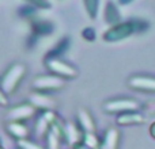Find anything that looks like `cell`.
Returning <instances> with one entry per match:
<instances>
[{
	"label": "cell",
	"instance_id": "cell-1",
	"mask_svg": "<svg viewBox=\"0 0 155 149\" xmlns=\"http://www.w3.org/2000/svg\"><path fill=\"white\" fill-rule=\"evenodd\" d=\"M148 29V22L144 19H129L125 22H120L118 24L109 27L104 33L105 42H120L123 40H127L134 34H139Z\"/></svg>",
	"mask_w": 155,
	"mask_h": 149
},
{
	"label": "cell",
	"instance_id": "cell-2",
	"mask_svg": "<svg viewBox=\"0 0 155 149\" xmlns=\"http://www.w3.org/2000/svg\"><path fill=\"white\" fill-rule=\"evenodd\" d=\"M27 68L23 62H12L0 76V88L8 96L15 94L19 88V84L26 77Z\"/></svg>",
	"mask_w": 155,
	"mask_h": 149
},
{
	"label": "cell",
	"instance_id": "cell-3",
	"mask_svg": "<svg viewBox=\"0 0 155 149\" xmlns=\"http://www.w3.org/2000/svg\"><path fill=\"white\" fill-rule=\"evenodd\" d=\"M44 65H45L48 73L60 77L63 80H74L79 76V69L70 61L61 59V57H44Z\"/></svg>",
	"mask_w": 155,
	"mask_h": 149
},
{
	"label": "cell",
	"instance_id": "cell-4",
	"mask_svg": "<svg viewBox=\"0 0 155 149\" xmlns=\"http://www.w3.org/2000/svg\"><path fill=\"white\" fill-rule=\"evenodd\" d=\"M140 109H142L140 102L134 98H128V96L107 99L102 104V110L106 114H116V115L124 114V113H131V111H140Z\"/></svg>",
	"mask_w": 155,
	"mask_h": 149
},
{
	"label": "cell",
	"instance_id": "cell-5",
	"mask_svg": "<svg viewBox=\"0 0 155 149\" xmlns=\"http://www.w3.org/2000/svg\"><path fill=\"white\" fill-rule=\"evenodd\" d=\"M65 83H67L65 80L60 79V77L54 76L52 73L38 74L31 81V91L51 95V94L59 92V91L64 90Z\"/></svg>",
	"mask_w": 155,
	"mask_h": 149
},
{
	"label": "cell",
	"instance_id": "cell-6",
	"mask_svg": "<svg viewBox=\"0 0 155 149\" xmlns=\"http://www.w3.org/2000/svg\"><path fill=\"white\" fill-rule=\"evenodd\" d=\"M38 115V111L29 100L18 103L15 106H11L7 109L5 119L8 122H27L30 119H34Z\"/></svg>",
	"mask_w": 155,
	"mask_h": 149
},
{
	"label": "cell",
	"instance_id": "cell-7",
	"mask_svg": "<svg viewBox=\"0 0 155 149\" xmlns=\"http://www.w3.org/2000/svg\"><path fill=\"white\" fill-rule=\"evenodd\" d=\"M127 85L139 92L155 94V77L151 74H132L127 80Z\"/></svg>",
	"mask_w": 155,
	"mask_h": 149
},
{
	"label": "cell",
	"instance_id": "cell-8",
	"mask_svg": "<svg viewBox=\"0 0 155 149\" xmlns=\"http://www.w3.org/2000/svg\"><path fill=\"white\" fill-rule=\"evenodd\" d=\"M30 26H31V42H35L40 38L48 37L54 30V26L52 22L40 18V16L33 18L30 21Z\"/></svg>",
	"mask_w": 155,
	"mask_h": 149
},
{
	"label": "cell",
	"instance_id": "cell-9",
	"mask_svg": "<svg viewBox=\"0 0 155 149\" xmlns=\"http://www.w3.org/2000/svg\"><path fill=\"white\" fill-rule=\"evenodd\" d=\"M29 102L37 109L38 113L46 111V110H56V106H57L56 100H54L51 95L35 92V91H31V92H30Z\"/></svg>",
	"mask_w": 155,
	"mask_h": 149
},
{
	"label": "cell",
	"instance_id": "cell-10",
	"mask_svg": "<svg viewBox=\"0 0 155 149\" xmlns=\"http://www.w3.org/2000/svg\"><path fill=\"white\" fill-rule=\"evenodd\" d=\"M75 122L78 123L83 133H97V122L93 114L84 107H79L75 115Z\"/></svg>",
	"mask_w": 155,
	"mask_h": 149
},
{
	"label": "cell",
	"instance_id": "cell-11",
	"mask_svg": "<svg viewBox=\"0 0 155 149\" xmlns=\"http://www.w3.org/2000/svg\"><path fill=\"white\" fill-rule=\"evenodd\" d=\"M4 129L10 137H12L15 141H21L25 138L31 137V130H30L27 122H5Z\"/></svg>",
	"mask_w": 155,
	"mask_h": 149
},
{
	"label": "cell",
	"instance_id": "cell-12",
	"mask_svg": "<svg viewBox=\"0 0 155 149\" xmlns=\"http://www.w3.org/2000/svg\"><path fill=\"white\" fill-rule=\"evenodd\" d=\"M83 138V132L78 126L75 121H65L64 125V142L70 147H74L75 144L80 142Z\"/></svg>",
	"mask_w": 155,
	"mask_h": 149
},
{
	"label": "cell",
	"instance_id": "cell-13",
	"mask_svg": "<svg viewBox=\"0 0 155 149\" xmlns=\"http://www.w3.org/2000/svg\"><path fill=\"white\" fill-rule=\"evenodd\" d=\"M121 134L117 128H107L101 137L99 149H118L120 147Z\"/></svg>",
	"mask_w": 155,
	"mask_h": 149
},
{
	"label": "cell",
	"instance_id": "cell-14",
	"mask_svg": "<svg viewBox=\"0 0 155 149\" xmlns=\"http://www.w3.org/2000/svg\"><path fill=\"white\" fill-rule=\"evenodd\" d=\"M146 122V117L140 111L124 113L116 117V123L118 126H137Z\"/></svg>",
	"mask_w": 155,
	"mask_h": 149
},
{
	"label": "cell",
	"instance_id": "cell-15",
	"mask_svg": "<svg viewBox=\"0 0 155 149\" xmlns=\"http://www.w3.org/2000/svg\"><path fill=\"white\" fill-rule=\"evenodd\" d=\"M49 125L48 122L45 121V118L38 113V115L34 118V122H33V129H31V136L34 137V140L40 141V140H45V137L48 136L49 133Z\"/></svg>",
	"mask_w": 155,
	"mask_h": 149
},
{
	"label": "cell",
	"instance_id": "cell-16",
	"mask_svg": "<svg viewBox=\"0 0 155 149\" xmlns=\"http://www.w3.org/2000/svg\"><path fill=\"white\" fill-rule=\"evenodd\" d=\"M104 18L105 22L107 24H110V27L114 26V24H118L121 21V12L118 10V7L116 5V3L113 2H107L106 5H105V11H104Z\"/></svg>",
	"mask_w": 155,
	"mask_h": 149
},
{
	"label": "cell",
	"instance_id": "cell-17",
	"mask_svg": "<svg viewBox=\"0 0 155 149\" xmlns=\"http://www.w3.org/2000/svg\"><path fill=\"white\" fill-rule=\"evenodd\" d=\"M70 43H71V41H70V38L68 37L61 38V40L54 45V48L52 49L51 52L46 53V56H49V57H61L63 59V54L67 53L68 48H70Z\"/></svg>",
	"mask_w": 155,
	"mask_h": 149
},
{
	"label": "cell",
	"instance_id": "cell-18",
	"mask_svg": "<svg viewBox=\"0 0 155 149\" xmlns=\"http://www.w3.org/2000/svg\"><path fill=\"white\" fill-rule=\"evenodd\" d=\"M82 141L86 147H88L90 149H99V145H101V137H98L97 133H83Z\"/></svg>",
	"mask_w": 155,
	"mask_h": 149
},
{
	"label": "cell",
	"instance_id": "cell-19",
	"mask_svg": "<svg viewBox=\"0 0 155 149\" xmlns=\"http://www.w3.org/2000/svg\"><path fill=\"white\" fill-rule=\"evenodd\" d=\"M16 149H45V147L40 141L30 137V138L16 141Z\"/></svg>",
	"mask_w": 155,
	"mask_h": 149
},
{
	"label": "cell",
	"instance_id": "cell-20",
	"mask_svg": "<svg viewBox=\"0 0 155 149\" xmlns=\"http://www.w3.org/2000/svg\"><path fill=\"white\" fill-rule=\"evenodd\" d=\"M19 16H22L23 19H27V21H31L33 18L38 16V10L31 3H29V4H25L23 7L19 8Z\"/></svg>",
	"mask_w": 155,
	"mask_h": 149
},
{
	"label": "cell",
	"instance_id": "cell-21",
	"mask_svg": "<svg viewBox=\"0 0 155 149\" xmlns=\"http://www.w3.org/2000/svg\"><path fill=\"white\" fill-rule=\"evenodd\" d=\"M63 141L60 138H57L53 133L49 132L48 136L45 137V149H61L63 147Z\"/></svg>",
	"mask_w": 155,
	"mask_h": 149
},
{
	"label": "cell",
	"instance_id": "cell-22",
	"mask_svg": "<svg viewBox=\"0 0 155 149\" xmlns=\"http://www.w3.org/2000/svg\"><path fill=\"white\" fill-rule=\"evenodd\" d=\"M84 8L87 15L90 16L91 19H95L97 15H98V8H99V2L98 0H86L84 3Z\"/></svg>",
	"mask_w": 155,
	"mask_h": 149
},
{
	"label": "cell",
	"instance_id": "cell-23",
	"mask_svg": "<svg viewBox=\"0 0 155 149\" xmlns=\"http://www.w3.org/2000/svg\"><path fill=\"white\" fill-rule=\"evenodd\" d=\"M82 37L84 38L86 41L91 42V41H94V40H95V37H97L95 30H94L93 27H86V29L82 30Z\"/></svg>",
	"mask_w": 155,
	"mask_h": 149
},
{
	"label": "cell",
	"instance_id": "cell-24",
	"mask_svg": "<svg viewBox=\"0 0 155 149\" xmlns=\"http://www.w3.org/2000/svg\"><path fill=\"white\" fill-rule=\"evenodd\" d=\"M8 106H10V96L0 88V107H5L7 109Z\"/></svg>",
	"mask_w": 155,
	"mask_h": 149
},
{
	"label": "cell",
	"instance_id": "cell-25",
	"mask_svg": "<svg viewBox=\"0 0 155 149\" xmlns=\"http://www.w3.org/2000/svg\"><path fill=\"white\" fill-rule=\"evenodd\" d=\"M72 149H90V148H88V147H86V145L83 144V141H80V142H78V144L74 145Z\"/></svg>",
	"mask_w": 155,
	"mask_h": 149
},
{
	"label": "cell",
	"instance_id": "cell-26",
	"mask_svg": "<svg viewBox=\"0 0 155 149\" xmlns=\"http://www.w3.org/2000/svg\"><path fill=\"white\" fill-rule=\"evenodd\" d=\"M148 132H150V136L155 140V122H153L150 125V129H148Z\"/></svg>",
	"mask_w": 155,
	"mask_h": 149
},
{
	"label": "cell",
	"instance_id": "cell-27",
	"mask_svg": "<svg viewBox=\"0 0 155 149\" xmlns=\"http://www.w3.org/2000/svg\"><path fill=\"white\" fill-rule=\"evenodd\" d=\"M0 149H5L4 147H3V145H0Z\"/></svg>",
	"mask_w": 155,
	"mask_h": 149
},
{
	"label": "cell",
	"instance_id": "cell-28",
	"mask_svg": "<svg viewBox=\"0 0 155 149\" xmlns=\"http://www.w3.org/2000/svg\"><path fill=\"white\" fill-rule=\"evenodd\" d=\"M0 145H2V144H0Z\"/></svg>",
	"mask_w": 155,
	"mask_h": 149
}]
</instances>
